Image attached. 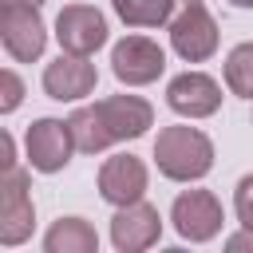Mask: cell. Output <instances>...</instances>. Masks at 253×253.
Returning a JSON list of instances; mask_svg holds the SVG:
<instances>
[{
    "mask_svg": "<svg viewBox=\"0 0 253 253\" xmlns=\"http://www.w3.org/2000/svg\"><path fill=\"white\" fill-rule=\"evenodd\" d=\"M233 210H237V221L245 229H253V174H245L233 190Z\"/></svg>",
    "mask_w": 253,
    "mask_h": 253,
    "instance_id": "d6986e66",
    "label": "cell"
},
{
    "mask_svg": "<svg viewBox=\"0 0 253 253\" xmlns=\"http://www.w3.org/2000/svg\"><path fill=\"white\" fill-rule=\"evenodd\" d=\"M111 71L126 87H146L166 71V51L150 36H126L111 47Z\"/></svg>",
    "mask_w": 253,
    "mask_h": 253,
    "instance_id": "5b68a950",
    "label": "cell"
},
{
    "mask_svg": "<svg viewBox=\"0 0 253 253\" xmlns=\"http://www.w3.org/2000/svg\"><path fill=\"white\" fill-rule=\"evenodd\" d=\"M111 4H115L119 20L130 28H162L174 20L182 0H111Z\"/></svg>",
    "mask_w": 253,
    "mask_h": 253,
    "instance_id": "9a60e30c",
    "label": "cell"
},
{
    "mask_svg": "<svg viewBox=\"0 0 253 253\" xmlns=\"http://www.w3.org/2000/svg\"><path fill=\"white\" fill-rule=\"evenodd\" d=\"M43 249L47 253H95L99 249V233L83 217H59L43 233Z\"/></svg>",
    "mask_w": 253,
    "mask_h": 253,
    "instance_id": "5bb4252c",
    "label": "cell"
},
{
    "mask_svg": "<svg viewBox=\"0 0 253 253\" xmlns=\"http://www.w3.org/2000/svg\"><path fill=\"white\" fill-rule=\"evenodd\" d=\"M225 87L241 99H253V40L237 43L225 55Z\"/></svg>",
    "mask_w": 253,
    "mask_h": 253,
    "instance_id": "e0dca14e",
    "label": "cell"
},
{
    "mask_svg": "<svg viewBox=\"0 0 253 253\" xmlns=\"http://www.w3.org/2000/svg\"><path fill=\"white\" fill-rule=\"evenodd\" d=\"M166 103H170V111L182 115V119H210V115L221 107V87H217V79L206 75V71H182V75L170 79Z\"/></svg>",
    "mask_w": 253,
    "mask_h": 253,
    "instance_id": "30bf717a",
    "label": "cell"
},
{
    "mask_svg": "<svg viewBox=\"0 0 253 253\" xmlns=\"http://www.w3.org/2000/svg\"><path fill=\"white\" fill-rule=\"evenodd\" d=\"M233 8H253V0H229Z\"/></svg>",
    "mask_w": 253,
    "mask_h": 253,
    "instance_id": "603a6c76",
    "label": "cell"
},
{
    "mask_svg": "<svg viewBox=\"0 0 253 253\" xmlns=\"http://www.w3.org/2000/svg\"><path fill=\"white\" fill-rule=\"evenodd\" d=\"M4 4H32V8H40L43 0H4Z\"/></svg>",
    "mask_w": 253,
    "mask_h": 253,
    "instance_id": "7402d4cb",
    "label": "cell"
},
{
    "mask_svg": "<svg viewBox=\"0 0 253 253\" xmlns=\"http://www.w3.org/2000/svg\"><path fill=\"white\" fill-rule=\"evenodd\" d=\"M162 237V217L150 202H130V206H119V213L111 217V241L119 253H138V249H150L154 241Z\"/></svg>",
    "mask_w": 253,
    "mask_h": 253,
    "instance_id": "8fae6325",
    "label": "cell"
},
{
    "mask_svg": "<svg viewBox=\"0 0 253 253\" xmlns=\"http://www.w3.org/2000/svg\"><path fill=\"white\" fill-rule=\"evenodd\" d=\"M67 126H71V134H75V150H83V154H99V150H107V146H111V134H107V126H103V119H99L95 103H91V107L71 111Z\"/></svg>",
    "mask_w": 253,
    "mask_h": 253,
    "instance_id": "2e32d148",
    "label": "cell"
},
{
    "mask_svg": "<svg viewBox=\"0 0 253 253\" xmlns=\"http://www.w3.org/2000/svg\"><path fill=\"white\" fill-rule=\"evenodd\" d=\"M24 150H28V162L32 170L40 174H55L71 162V150H75V134L63 119H36L24 134Z\"/></svg>",
    "mask_w": 253,
    "mask_h": 253,
    "instance_id": "8992f818",
    "label": "cell"
},
{
    "mask_svg": "<svg viewBox=\"0 0 253 253\" xmlns=\"http://www.w3.org/2000/svg\"><path fill=\"white\" fill-rule=\"evenodd\" d=\"M0 40H4V51L16 63L40 59L43 43H47V28L40 20V8H32V4H4L0 8Z\"/></svg>",
    "mask_w": 253,
    "mask_h": 253,
    "instance_id": "277c9868",
    "label": "cell"
},
{
    "mask_svg": "<svg viewBox=\"0 0 253 253\" xmlns=\"http://www.w3.org/2000/svg\"><path fill=\"white\" fill-rule=\"evenodd\" d=\"M95 111H99L111 142L138 138V134H146L154 126V107L146 99H138V95H107V99L95 103Z\"/></svg>",
    "mask_w": 253,
    "mask_h": 253,
    "instance_id": "7c38bea8",
    "label": "cell"
},
{
    "mask_svg": "<svg viewBox=\"0 0 253 253\" xmlns=\"http://www.w3.org/2000/svg\"><path fill=\"white\" fill-rule=\"evenodd\" d=\"M225 249H229V253H241V249H253V229H245V225H241V233H233V237H225Z\"/></svg>",
    "mask_w": 253,
    "mask_h": 253,
    "instance_id": "ffe728a7",
    "label": "cell"
},
{
    "mask_svg": "<svg viewBox=\"0 0 253 253\" xmlns=\"http://www.w3.org/2000/svg\"><path fill=\"white\" fill-rule=\"evenodd\" d=\"M0 166L8 170V166H16V142H12V134H0Z\"/></svg>",
    "mask_w": 253,
    "mask_h": 253,
    "instance_id": "44dd1931",
    "label": "cell"
},
{
    "mask_svg": "<svg viewBox=\"0 0 253 253\" xmlns=\"http://www.w3.org/2000/svg\"><path fill=\"white\" fill-rule=\"evenodd\" d=\"M154 162L170 182H198L213 166V142L198 126H162L154 138Z\"/></svg>",
    "mask_w": 253,
    "mask_h": 253,
    "instance_id": "6da1fadb",
    "label": "cell"
},
{
    "mask_svg": "<svg viewBox=\"0 0 253 253\" xmlns=\"http://www.w3.org/2000/svg\"><path fill=\"white\" fill-rule=\"evenodd\" d=\"M99 194L115 210L138 202L146 194V162L134 158V154H111L99 170Z\"/></svg>",
    "mask_w": 253,
    "mask_h": 253,
    "instance_id": "4fadbf2b",
    "label": "cell"
},
{
    "mask_svg": "<svg viewBox=\"0 0 253 253\" xmlns=\"http://www.w3.org/2000/svg\"><path fill=\"white\" fill-rule=\"evenodd\" d=\"M55 40H59L63 51L91 55V51H99L107 43V20L91 4H67L55 16Z\"/></svg>",
    "mask_w": 253,
    "mask_h": 253,
    "instance_id": "ba28073f",
    "label": "cell"
},
{
    "mask_svg": "<svg viewBox=\"0 0 253 253\" xmlns=\"http://www.w3.org/2000/svg\"><path fill=\"white\" fill-rule=\"evenodd\" d=\"M32 225H36V206L28 194V170L8 166L0 174V245L28 241Z\"/></svg>",
    "mask_w": 253,
    "mask_h": 253,
    "instance_id": "3957f363",
    "label": "cell"
},
{
    "mask_svg": "<svg viewBox=\"0 0 253 253\" xmlns=\"http://www.w3.org/2000/svg\"><path fill=\"white\" fill-rule=\"evenodd\" d=\"M95 83H99L95 63L87 55H75V51H59V59H51L43 67V91L55 103H75V99L91 95Z\"/></svg>",
    "mask_w": 253,
    "mask_h": 253,
    "instance_id": "9c48e42d",
    "label": "cell"
},
{
    "mask_svg": "<svg viewBox=\"0 0 253 253\" xmlns=\"http://www.w3.org/2000/svg\"><path fill=\"white\" fill-rule=\"evenodd\" d=\"M166 28H170V47L186 63H202L217 51V24H213V16L206 12L202 0H182Z\"/></svg>",
    "mask_w": 253,
    "mask_h": 253,
    "instance_id": "7a4b0ae2",
    "label": "cell"
},
{
    "mask_svg": "<svg viewBox=\"0 0 253 253\" xmlns=\"http://www.w3.org/2000/svg\"><path fill=\"white\" fill-rule=\"evenodd\" d=\"M170 221L178 229V237L186 241H210L221 233V202L210 194V190H182L170 206Z\"/></svg>",
    "mask_w": 253,
    "mask_h": 253,
    "instance_id": "52a82bcc",
    "label": "cell"
},
{
    "mask_svg": "<svg viewBox=\"0 0 253 253\" xmlns=\"http://www.w3.org/2000/svg\"><path fill=\"white\" fill-rule=\"evenodd\" d=\"M20 99H24V83H20V75H16L12 67H4V71H0V111H4V115L16 111Z\"/></svg>",
    "mask_w": 253,
    "mask_h": 253,
    "instance_id": "ac0fdd59",
    "label": "cell"
}]
</instances>
